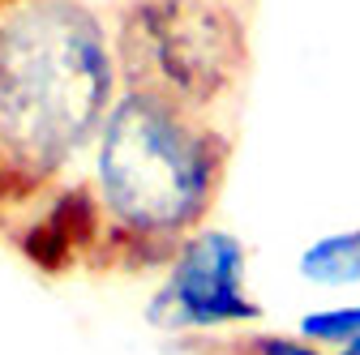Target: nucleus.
<instances>
[{
    "label": "nucleus",
    "mask_w": 360,
    "mask_h": 355,
    "mask_svg": "<svg viewBox=\"0 0 360 355\" xmlns=\"http://www.w3.org/2000/svg\"><path fill=\"white\" fill-rule=\"evenodd\" d=\"M232 138L214 116L150 91L120 95L90 146V193L108 218L99 270L167 265L180 240L206 227L228 180Z\"/></svg>",
    "instance_id": "obj_2"
},
{
    "label": "nucleus",
    "mask_w": 360,
    "mask_h": 355,
    "mask_svg": "<svg viewBox=\"0 0 360 355\" xmlns=\"http://www.w3.org/2000/svg\"><path fill=\"white\" fill-rule=\"evenodd\" d=\"M326 355H360V338H356V342H347V347H339V351H330V347H326Z\"/></svg>",
    "instance_id": "obj_8"
},
{
    "label": "nucleus",
    "mask_w": 360,
    "mask_h": 355,
    "mask_svg": "<svg viewBox=\"0 0 360 355\" xmlns=\"http://www.w3.org/2000/svg\"><path fill=\"white\" fill-rule=\"evenodd\" d=\"M103 244H108V218L95 193H90V185L60 189L43 206V214L18 232L22 257L48 274H65L73 265H95L99 270Z\"/></svg>",
    "instance_id": "obj_5"
},
{
    "label": "nucleus",
    "mask_w": 360,
    "mask_h": 355,
    "mask_svg": "<svg viewBox=\"0 0 360 355\" xmlns=\"http://www.w3.org/2000/svg\"><path fill=\"white\" fill-rule=\"evenodd\" d=\"M116 95V43L86 0L0 9V214L43 197L95 146Z\"/></svg>",
    "instance_id": "obj_1"
},
{
    "label": "nucleus",
    "mask_w": 360,
    "mask_h": 355,
    "mask_svg": "<svg viewBox=\"0 0 360 355\" xmlns=\"http://www.w3.org/2000/svg\"><path fill=\"white\" fill-rule=\"evenodd\" d=\"M296 334L318 342V347H347L360 338V304H339V308H313L296 321Z\"/></svg>",
    "instance_id": "obj_7"
},
{
    "label": "nucleus",
    "mask_w": 360,
    "mask_h": 355,
    "mask_svg": "<svg viewBox=\"0 0 360 355\" xmlns=\"http://www.w3.org/2000/svg\"><path fill=\"white\" fill-rule=\"evenodd\" d=\"M120 86L223 116L249 77V22L232 0H124L116 9Z\"/></svg>",
    "instance_id": "obj_3"
},
{
    "label": "nucleus",
    "mask_w": 360,
    "mask_h": 355,
    "mask_svg": "<svg viewBox=\"0 0 360 355\" xmlns=\"http://www.w3.org/2000/svg\"><path fill=\"white\" fill-rule=\"evenodd\" d=\"M146 321L167 334H202L262 321L249 291V248L228 227H198L163 265V283L146 300Z\"/></svg>",
    "instance_id": "obj_4"
},
{
    "label": "nucleus",
    "mask_w": 360,
    "mask_h": 355,
    "mask_svg": "<svg viewBox=\"0 0 360 355\" xmlns=\"http://www.w3.org/2000/svg\"><path fill=\"white\" fill-rule=\"evenodd\" d=\"M296 274L309 287H356L360 283V227L326 232L296 257Z\"/></svg>",
    "instance_id": "obj_6"
}]
</instances>
